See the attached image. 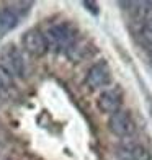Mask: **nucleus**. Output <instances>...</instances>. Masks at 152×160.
<instances>
[{
  "label": "nucleus",
  "mask_w": 152,
  "mask_h": 160,
  "mask_svg": "<svg viewBox=\"0 0 152 160\" xmlns=\"http://www.w3.org/2000/svg\"><path fill=\"white\" fill-rule=\"evenodd\" d=\"M44 36L48 39L49 49H56V51H66L67 52V51L77 42V33H75L74 28L67 23L51 26Z\"/></svg>",
  "instance_id": "1"
},
{
  "label": "nucleus",
  "mask_w": 152,
  "mask_h": 160,
  "mask_svg": "<svg viewBox=\"0 0 152 160\" xmlns=\"http://www.w3.org/2000/svg\"><path fill=\"white\" fill-rule=\"evenodd\" d=\"M0 65L8 72V74L15 78H21L26 74V65H25V59L21 56L20 49L15 44H7L0 51Z\"/></svg>",
  "instance_id": "2"
},
{
  "label": "nucleus",
  "mask_w": 152,
  "mask_h": 160,
  "mask_svg": "<svg viewBox=\"0 0 152 160\" xmlns=\"http://www.w3.org/2000/svg\"><path fill=\"white\" fill-rule=\"evenodd\" d=\"M108 129L116 137L126 139V137H131L136 132V121L129 111L119 110L116 113L110 114V118H108Z\"/></svg>",
  "instance_id": "3"
},
{
  "label": "nucleus",
  "mask_w": 152,
  "mask_h": 160,
  "mask_svg": "<svg viewBox=\"0 0 152 160\" xmlns=\"http://www.w3.org/2000/svg\"><path fill=\"white\" fill-rule=\"evenodd\" d=\"M21 44H23V49L28 54H31L34 57H41L49 51L46 36L39 30H28L21 36Z\"/></svg>",
  "instance_id": "4"
},
{
  "label": "nucleus",
  "mask_w": 152,
  "mask_h": 160,
  "mask_svg": "<svg viewBox=\"0 0 152 160\" xmlns=\"http://www.w3.org/2000/svg\"><path fill=\"white\" fill-rule=\"evenodd\" d=\"M110 82H111V69L108 65V62H105V61L95 62L85 75L87 87H90L93 90L103 88V87L110 85Z\"/></svg>",
  "instance_id": "5"
},
{
  "label": "nucleus",
  "mask_w": 152,
  "mask_h": 160,
  "mask_svg": "<svg viewBox=\"0 0 152 160\" xmlns=\"http://www.w3.org/2000/svg\"><path fill=\"white\" fill-rule=\"evenodd\" d=\"M119 160H150V150L137 141H123L116 147Z\"/></svg>",
  "instance_id": "6"
},
{
  "label": "nucleus",
  "mask_w": 152,
  "mask_h": 160,
  "mask_svg": "<svg viewBox=\"0 0 152 160\" xmlns=\"http://www.w3.org/2000/svg\"><path fill=\"white\" fill-rule=\"evenodd\" d=\"M121 105H123V93H121V90L118 88V87L103 90L97 98L98 110L101 113H105V114H113V113L119 111Z\"/></svg>",
  "instance_id": "7"
},
{
  "label": "nucleus",
  "mask_w": 152,
  "mask_h": 160,
  "mask_svg": "<svg viewBox=\"0 0 152 160\" xmlns=\"http://www.w3.org/2000/svg\"><path fill=\"white\" fill-rule=\"evenodd\" d=\"M20 21V15L12 8V7H7V8H0V34L7 33L13 30Z\"/></svg>",
  "instance_id": "8"
},
{
  "label": "nucleus",
  "mask_w": 152,
  "mask_h": 160,
  "mask_svg": "<svg viewBox=\"0 0 152 160\" xmlns=\"http://www.w3.org/2000/svg\"><path fill=\"white\" fill-rule=\"evenodd\" d=\"M137 38H139L142 46H146L147 49H152V20H149V21L141 25L139 33H137Z\"/></svg>",
  "instance_id": "9"
},
{
  "label": "nucleus",
  "mask_w": 152,
  "mask_h": 160,
  "mask_svg": "<svg viewBox=\"0 0 152 160\" xmlns=\"http://www.w3.org/2000/svg\"><path fill=\"white\" fill-rule=\"evenodd\" d=\"M13 87H15V78L0 65V93L10 92V90H13Z\"/></svg>",
  "instance_id": "10"
},
{
  "label": "nucleus",
  "mask_w": 152,
  "mask_h": 160,
  "mask_svg": "<svg viewBox=\"0 0 152 160\" xmlns=\"http://www.w3.org/2000/svg\"><path fill=\"white\" fill-rule=\"evenodd\" d=\"M0 160H13L12 157H7V155H2V157H0Z\"/></svg>",
  "instance_id": "11"
},
{
  "label": "nucleus",
  "mask_w": 152,
  "mask_h": 160,
  "mask_svg": "<svg viewBox=\"0 0 152 160\" xmlns=\"http://www.w3.org/2000/svg\"><path fill=\"white\" fill-rule=\"evenodd\" d=\"M0 97H2V93H0Z\"/></svg>",
  "instance_id": "12"
}]
</instances>
